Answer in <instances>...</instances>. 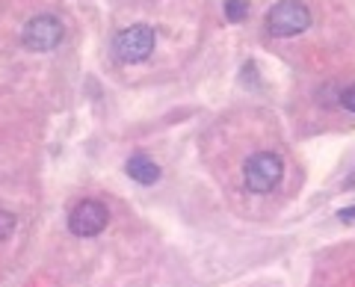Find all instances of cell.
Here are the masks:
<instances>
[{"label":"cell","mask_w":355,"mask_h":287,"mask_svg":"<svg viewBox=\"0 0 355 287\" xmlns=\"http://www.w3.org/2000/svg\"><path fill=\"white\" fill-rule=\"evenodd\" d=\"M311 27V12L302 0H282L275 3L270 12H266V30L272 33L275 39H291L299 36Z\"/></svg>","instance_id":"6da1fadb"},{"label":"cell","mask_w":355,"mask_h":287,"mask_svg":"<svg viewBox=\"0 0 355 287\" xmlns=\"http://www.w3.org/2000/svg\"><path fill=\"white\" fill-rule=\"evenodd\" d=\"M246 186H249V193H258V195H266V193H272L275 186L282 184L284 178V163L279 154H272V151H261V154H254V157H249L246 163Z\"/></svg>","instance_id":"7a4b0ae2"},{"label":"cell","mask_w":355,"mask_h":287,"mask_svg":"<svg viewBox=\"0 0 355 287\" xmlns=\"http://www.w3.org/2000/svg\"><path fill=\"white\" fill-rule=\"evenodd\" d=\"M154 45H157V33L148 24H133L128 30H121L116 42H113V51L121 62H142L151 57Z\"/></svg>","instance_id":"3957f363"},{"label":"cell","mask_w":355,"mask_h":287,"mask_svg":"<svg viewBox=\"0 0 355 287\" xmlns=\"http://www.w3.org/2000/svg\"><path fill=\"white\" fill-rule=\"evenodd\" d=\"M65 30H62V21L53 18V15H36L27 21L24 33H21V42H24L27 51H36V53H48L53 51L62 42Z\"/></svg>","instance_id":"277c9868"},{"label":"cell","mask_w":355,"mask_h":287,"mask_svg":"<svg viewBox=\"0 0 355 287\" xmlns=\"http://www.w3.org/2000/svg\"><path fill=\"white\" fill-rule=\"evenodd\" d=\"M107 223H110V211L101 202H95V198H86V202H80L69 214V228H71L74 237H95V234H101V231L107 228Z\"/></svg>","instance_id":"5b68a950"},{"label":"cell","mask_w":355,"mask_h":287,"mask_svg":"<svg viewBox=\"0 0 355 287\" xmlns=\"http://www.w3.org/2000/svg\"><path fill=\"white\" fill-rule=\"evenodd\" d=\"M128 175L137 184H154V181H160V166L157 163H154L151 157H146V154H133V157L128 160Z\"/></svg>","instance_id":"8992f818"},{"label":"cell","mask_w":355,"mask_h":287,"mask_svg":"<svg viewBox=\"0 0 355 287\" xmlns=\"http://www.w3.org/2000/svg\"><path fill=\"white\" fill-rule=\"evenodd\" d=\"M246 15H249V3H246V0H225V18L228 21H234V24H237V21H243Z\"/></svg>","instance_id":"52a82bcc"},{"label":"cell","mask_w":355,"mask_h":287,"mask_svg":"<svg viewBox=\"0 0 355 287\" xmlns=\"http://www.w3.org/2000/svg\"><path fill=\"white\" fill-rule=\"evenodd\" d=\"M15 225H18V219L9 214V211H0V243L3 240H9L12 237V231H15Z\"/></svg>","instance_id":"ba28073f"},{"label":"cell","mask_w":355,"mask_h":287,"mask_svg":"<svg viewBox=\"0 0 355 287\" xmlns=\"http://www.w3.org/2000/svg\"><path fill=\"white\" fill-rule=\"evenodd\" d=\"M340 101H343V107H347L349 113H355V86H349V89L340 95Z\"/></svg>","instance_id":"9c48e42d"},{"label":"cell","mask_w":355,"mask_h":287,"mask_svg":"<svg viewBox=\"0 0 355 287\" xmlns=\"http://www.w3.org/2000/svg\"><path fill=\"white\" fill-rule=\"evenodd\" d=\"M338 216H340V223H355V207H343Z\"/></svg>","instance_id":"30bf717a"}]
</instances>
